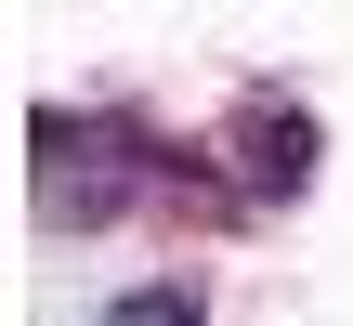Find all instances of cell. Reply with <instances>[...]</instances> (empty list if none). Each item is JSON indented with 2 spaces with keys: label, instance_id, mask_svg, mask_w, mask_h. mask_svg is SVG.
I'll use <instances>...</instances> for the list:
<instances>
[{
  "label": "cell",
  "instance_id": "cell-1",
  "mask_svg": "<svg viewBox=\"0 0 353 326\" xmlns=\"http://www.w3.org/2000/svg\"><path fill=\"white\" fill-rule=\"evenodd\" d=\"M301 170H314V131L262 105V118H249V183H262V196H301Z\"/></svg>",
  "mask_w": 353,
  "mask_h": 326
},
{
  "label": "cell",
  "instance_id": "cell-2",
  "mask_svg": "<svg viewBox=\"0 0 353 326\" xmlns=\"http://www.w3.org/2000/svg\"><path fill=\"white\" fill-rule=\"evenodd\" d=\"M105 326H196V301H183V287H131Z\"/></svg>",
  "mask_w": 353,
  "mask_h": 326
}]
</instances>
